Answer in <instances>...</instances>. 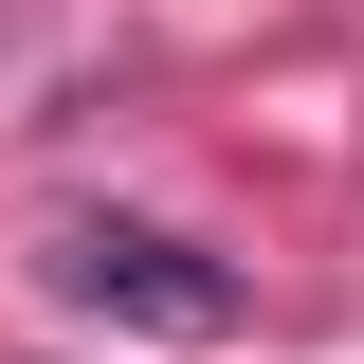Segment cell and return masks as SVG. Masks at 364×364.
<instances>
[{"mask_svg": "<svg viewBox=\"0 0 364 364\" xmlns=\"http://www.w3.org/2000/svg\"><path fill=\"white\" fill-rule=\"evenodd\" d=\"M55 310H91V328H128V346H237V255H200V237H164V219H73L55 237Z\"/></svg>", "mask_w": 364, "mask_h": 364, "instance_id": "cell-1", "label": "cell"}]
</instances>
